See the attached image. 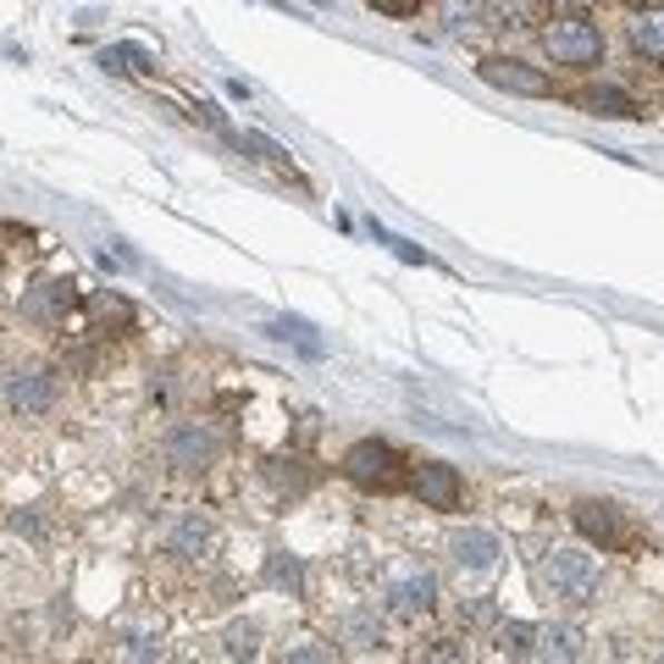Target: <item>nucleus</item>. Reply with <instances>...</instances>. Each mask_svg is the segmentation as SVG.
<instances>
[{
    "label": "nucleus",
    "instance_id": "1",
    "mask_svg": "<svg viewBox=\"0 0 664 664\" xmlns=\"http://www.w3.org/2000/svg\"><path fill=\"white\" fill-rule=\"evenodd\" d=\"M543 45H548V56H554L559 67H593V61L604 56V33H598L582 11L548 22V28H543Z\"/></svg>",
    "mask_w": 664,
    "mask_h": 664
},
{
    "label": "nucleus",
    "instance_id": "2",
    "mask_svg": "<svg viewBox=\"0 0 664 664\" xmlns=\"http://www.w3.org/2000/svg\"><path fill=\"white\" fill-rule=\"evenodd\" d=\"M543 582H548L554 598H565V604H593V593H598V565H593V554H582V548H554V554L543 559Z\"/></svg>",
    "mask_w": 664,
    "mask_h": 664
},
{
    "label": "nucleus",
    "instance_id": "3",
    "mask_svg": "<svg viewBox=\"0 0 664 664\" xmlns=\"http://www.w3.org/2000/svg\"><path fill=\"white\" fill-rule=\"evenodd\" d=\"M343 477L349 482H360V488H399V477H404V455L393 449V443H377V438H365V443H354L349 455H343Z\"/></svg>",
    "mask_w": 664,
    "mask_h": 664
},
{
    "label": "nucleus",
    "instance_id": "4",
    "mask_svg": "<svg viewBox=\"0 0 664 664\" xmlns=\"http://www.w3.org/2000/svg\"><path fill=\"white\" fill-rule=\"evenodd\" d=\"M416 494H421V504H432V509H460L466 488H460V471L455 466L427 460V466H416Z\"/></svg>",
    "mask_w": 664,
    "mask_h": 664
},
{
    "label": "nucleus",
    "instance_id": "5",
    "mask_svg": "<svg viewBox=\"0 0 664 664\" xmlns=\"http://www.w3.org/2000/svg\"><path fill=\"white\" fill-rule=\"evenodd\" d=\"M482 78L498 84V89H509V95H548V78H543L537 67L515 61V56H488V61H482Z\"/></svg>",
    "mask_w": 664,
    "mask_h": 664
},
{
    "label": "nucleus",
    "instance_id": "6",
    "mask_svg": "<svg viewBox=\"0 0 664 664\" xmlns=\"http://www.w3.org/2000/svg\"><path fill=\"white\" fill-rule=\"evenodd\" d=\"M449 554H455V565H466V570H488L498 559V537L488 526H466V531L449 537Z\"/></svg>",
    "mask_w": 664,
    "mask_h": 664
},
{
    "label": "nucleus",
    "instance_id": "7",
    "mask_svg": "<svg viewBox=\"0 0 664 664\" xmlns=\"http://www.w3.org/2000/svg\"><path fill=\"white\" fill-rule=\"evenodd\" d=\"M388 598H393V609H399V615H421V609H432V604H438V582H432L427 570H410V576H399V582H393V593H388Z\"/></svg>",
    "mask_w": 664,
    "mask_h": 664
},
{
    "label": "nucleus",
    "instance_id": "8",
    "mask_svg": "<svg viewBox=\"0 0 664 664\" xmlns=\"http://www.w3.org/2000/svg\"><path fill=\"white\" fill-rule=\"evenodd\" d=\"M45 399H50V388L39 382V371H11V377H6V404H11V416H17V410H39Z\"/></svg>",
    "mask_w": 664,
    "mask_h": 664
},
{
    "label": "nucleus",
    "instance_id": "9",
    "mask_svg": "<svg viewBox=\"0 0 664 664\" xmlns=\"http://www.w3.org/2000/svg\"><path fill=\"white\" fill-rule=\"evenodd\" d=\"M632 45H637L643 56L664 61V6H648V11L632 17Z\"/></svg>",
    "mask_w": 664,
    "mask_h": 664
},
{
    "label": "nucleus",
    "instance_id": "10",
    "mask_svg": "<svg viewBox=\"0 0 664 664\" xmlns=\"http://www.w3.org/2000/svg\"><path fill=\"white\" fill-rule=\"evenodd\" d=\"M576 526H582L593 543H609V537H615V509L598 504V498H582V504H576Z\"/></svg>",
    "mask_w": 664,
    "mask_h": 664
},
{
    "label": "nucleus",
    "instance_id": "11",
    "mask_svg": "<svg viewBox=\"0 0 664 664\" xmlns=\"http://www.w3.org/2000/svg\"><path fill=\"white\" fill-rule=\"evenodd\" d=\"M211 449H216V443H211V432H205V427H183V432H177V443H172V460H177V466H205V460H211Z\"/></svg>",
    "mask_w": 664,
    "mask_h": 664
},
{
    "label": "nucleus",
    "instance_id": "12",
    "mask_svg": "<svg viewBox=\"0 0 664 664\" xmlns=\"http://www.w3.org/2000/svg\"><path fill=\"white\" fill-rule=\"evenodd\" d=\"M543 643H548V648H543L548 660H576V654H582V632H576V626H548Z\"/></svg>",
    "mask_w": 664,
    "mask_h": 664
},
{
    "label": "nucleus",
    "instance_id": "13",
    "mask_svg": "<svg viewBox=\"0 0 664 664\" xmlns=\"http://www.w3.org/2000/svg\"><path fill=\"white\" fill-rule=\"evenodd\" d=\"M587 111H598V117H637V106H632L621 89H598V95H587Z\"/></svg>",
    "mask_w": 664,
    "mask_h": 664
},
{
    "label": "nucleus",
    "instance_id": "14",
    "mask_svg": "<svg viewBox=\"0 0 664 664\" xmlns=\"http://www.w3.org/2000/svg\"><path fill=\"white\" fill-rule=\"evenodd\" d=\"M531 637H537V626H526V621H509V626H498V648L504 654H531Z\"/></svg>",
    "mask_w": 664,
    "mask_h": 664
},
{
    "label": "nucleus",
    "instance_id": "15",
    "mask_svg": "<svg viewBox=\"0 0 664 664\" xmlns=\"http://www.w3.org/2000/svg\"><path fill=\"white\" fill-rule=\"evenodd\" d=\"M272 582H277V587H300V565L277 554V559H272Z\"/></svg>",
    "mask_w": 664,
    "mask_h": 664
},
{
    "label": "nucleus",
    "instance_id": "16",
    "mask_svg": "<svg viewBox=\"0 0 664 664\" xmlns=\"http://www.w3.org/2000/svg\"><path fill=\"white\" fill-rule=\"evenodd\" d=\"M123 654H128V660H150V654H162V643H150V637L139 632V637H128V643H123Z\"/></svg>",
    "mask_w": 664,
    "mask_h": 664
},
{
    "label": "nucleus",
    "instance_id": "17",
    "mask_svg": "<svg viewBox=\"0 0 664 664\" xmlns=\"http://www.w3.org/2000/svg\"><path fill=\"white\" fill-rule=\"evenodd\" d=\"M377 11H393V17H416L421 11V0H371Z\"/></svg>",
    "mask_w": 664,
    "mask_h": 664
},
{
    "label": "nucleus",
    "instance_id": "18",
    "mask_svg": "<svg viewBox=\"0 0 664 664\" xmlns=\"http://www.w3.org/2000/svg\"><path fill=\"white\" fill-rule=\"evenodd\" d=\"M227 648H233V654H255V632H250V626H238V632L227 637Z\"/></svg>",
    "mask_w": 664,
    "mask_h": 664
},
{
    "label": "nucleus",
    "instance_id": "19",
    "mask_svg": "<svg viewBox=\"0 0 664 664\" xmlns=\"http://www.w3.org/2000/svg\"><path fill=\"white\" fill-rule=\"evenodd\" d=\"M554 6H559V11H582L587 0H554Z\"/></svg>",
    "mask_w": 664,
    "mask_h": 664
}]
</instances>
